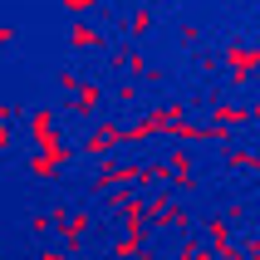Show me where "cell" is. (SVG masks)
Segmentation results:
<instances>
[{"label": "cell", "instance_id": "3", "mask_svg": "<svg viewBox=\"0 0 260 260\" xmlns=\"http://www.w3.org/2000/svg\"><path fill=\"white\" fill-rule=\"evenodd\" d=\"M74 44H99V29H88V25H79V29H74Z\"/></svg>", "mask_w": 260, "mask_h": 260}, {"label": "cell", "instance_id": "1", "mask_svg": "<svg viewBox=\"0 0 260 260\" xmlns=\"http://www.w3.org/2000/svg\"><path fill=\"white\" fill-rule=\"evenodd\" d=\"M118 143H123V128H118V123H103V128H93V133H88V152H108V147H118Z\"/></svg>", "mask_w": 260, "mask_h": 260}, {"label": "cell", "instance_id": "4", "mask_svg": "<svg viewBox=\"0 0 260 260\" xmlns=\"http://www.w3.org/2000/svg\"><path fill=\"white\" fill-rule=\"evenodd\" d=\"M64 5H69V10H88V5H93V0H64Z\"/></svg>", "mask_w": 260, "mask_h": 260}, {"label": "cell", "instance_id": "2", "mask_svg": "<svg viewBox=\"0 0 260 260\" xmlns=\"http://www.w3.org/2000/svg\"><path fill=\"white\" fill-rule=\"evenodd\" d=\"M147 25H152V10H133L123 29H128V35H147Z\"/></svg>", "mask_w": 260, "mask_h": 260}]
</instances>
